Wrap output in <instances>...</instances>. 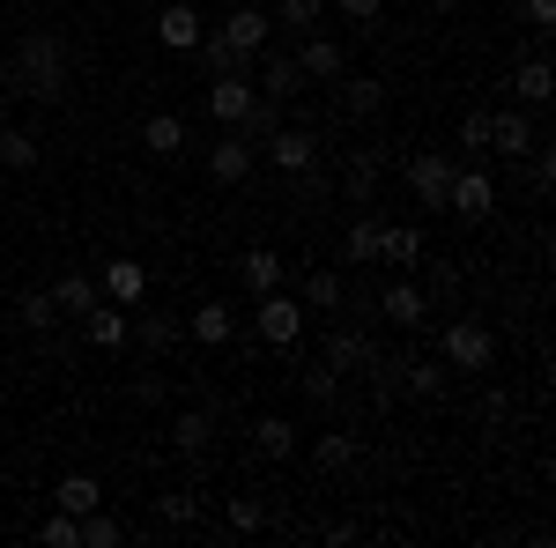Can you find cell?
I'll return each mask as SVG.
<instances>
[{"label": "cell", "instance_id": "39", "mask_svg": "<svg viewBox=\"0 0 556 548\" xmlns=\"http://www.w3.org/2000/svg\"><path fill=\"white\" fill-rule=\"evenodd\" d=\"M460 156H490V112H468L460 119Z\"/></svg>", "mask_w": 556, "mask_h": 548}, {"label": "cell", "instance_id": "45", "mask_svg": "<svg viewBox=\"0 0 556 548\" xmlns=\"http://www.w3.org/2000/svg\"><path fill=\"white\" fill-rule=\"evenodd\" d=\"M519 15H527V30H549V23H556V0H519Z\"/></svg>", "mask_w": 556, "mask_h": 548}, {"label": "cell", "instance_id": "48", "mask_svg": "<svg viewBox=\"0 0 556 548\" xmlns=\"http://www.w3.org/2000/svg\"><path fill=\"white\" fill-rule=\"evenodd\" d=\"M15 8H38V0H15Z\"/></svg>", "mask_w": 556, "mask_h": 548}, {"label": "cell", "instance_id": "5", "mask_svg": "<svg viewBox=\"0 0 556 548\" xmlns=\"http://www.w3.org/2000/svg\"><path fill=\"white\" fill-rule=\"evenodd\" d=\"M497 208V186H490V170H453V193H445V215H460V222H482V215Z\"/></svg>", "mask_w": 556, "mask_h": 548}, {"label": "cell", "instance_id": "10", "mask_svg": "<svg viewBox=\"0 0 556 548\" xmlns=\"http://www.w3.org/2000/svg\"><path fill=\"white\" fill-rule=\"evenodd\" d=\"M298 67H304V82H342V75H349V52L334 38H319V30H304Z\"/></svg>", "mask_w": 556, "mask_h": 548}, {"label": "cell", "instance_id": "11", "mask_svg": "<svg viewBox=\"0 0 556 548\" xmlns=\"http://www.w3.org/2000/svg\"><path fill=\"white\" fill-rule=\"evenodd\" d=\"M253 141H238V133H223V141H215L208 149V178L215 186H245V178H253Z\"/></svg>", "mask_w": 556, "mask_h": 548}, {"label": "cell", "instance_id": "4", "mask_svg": "<svg viewBox=\"0 0 556 548\" xmlns=\"http://www.w3.org/2000/svg\"><path fill=\"white\" fill-rule=\"evenodd\" d=\"M453 156L445 149H416L408 156V193H416V208H430V215H445V193H453Z\"/></svg>", "mask_w": 556, "mask_h": 548}, {"label": "cell", "instance_id": "46", "mask_svg": "<svg viewBox=\"0 0 556 548\" xmlns=\"http://www.w3.org/2000/svg\"><path fill=\"white\" fill-rule=\"evenodd\" d=\"M334 8H342L349 23H379V8H386V0H334Z\"/></svg>", "mask_w": 556, "mask_h": 548}, {"label": "cell", "instance_id": "23", "mask_svg": "<svg viewBox=\"0 0 556 548\" xmlns=\"http://www.w3.org/2000/svg\"><path fill=\"white\" fill-rule=\"evenodd\" d=\"M445 379H453L445 356H430V364H401V385H408L416 400H445Z\"/></svg>", "mask_w": 556, "mask_h": 548}, {"label": "cell", "instance_id": "9", "mask_svg": "<svg viewBox=\"0 0 556 548\" xmlns=\"http://www.w3.org/2000/svg\"><path fill=\"white\" fill-rule=\"evenodd\" d=\"M253 97H260V89L245 82V75H215V82H208V119H215V127H238V119L253 112Z\"/></svg>", "mask_w": 556, "mask_h": 548}, {"label": "cell", "instance_id": "8", "mask_svg": "<svg viewBox=\"0 0 556 548\" xmlns=\"http://www.w3.org/2000/svg\"><path fill=\"white\" fill-rule=\"evenodd\" d=\"M260 149L275 156V170H290V178L319 164V133H312V127H275L267 141H260Z\"/></svg>", "mask_w": 556, "mask_h": 548}, {"label": "cell", "instance_id": "21", "mask_svg": "<svg viewBox=\"0 0 556 548\" xmlns=\"http://www.w3.org/2000/svg\"><path fill=\"white\" fill-rule=\"evenodd\" d=\"M260 97H275V104H290V97H298V89H304V67H298V60H282V52H275V60H267V67H260Z\"/></svg>", "mask_w": 556, "mask_h": 548}, {"label": "cell", "instance_id": "12", "mask_svg": "<svg viewBox=\"0 0 556 548\" xmlns=\"http://www.w3.org/2000/svg\"><path fill=\"white\" fill-rule=\"evenodd\" d=\"M505 89H513L519 104H549V89H556V67L542 60V52H527V60H513V75H505Z\"/></svg>", "mask_w": 556, "mask_h": 548}, {"label": "cell", "instance_id": "44", "mask_svg": "<svg viewBox=\"0 0 556 548\" xmlns=\"http://www.w3.org/2000/svg\"><path fill=\"white\" fill-rule=\"evenodd\" d=\"M156 511H164V526H193V497H156Z\"/></svg>", "mask_w": 556, "mask_h": 548}, {"label": "cell", "instance_id": "47", "mask_svg": "<svg viewBox=\"0 0 556 548\" xmlns=\"http://www.w3.org/2000/svg\"><path fill=\"white\" fill-rule=\"evenodd\" d=\"M430 8H438V15H453V8H468V0H430Z\"/></svg>", "mask_w": 556, "mask_h": 548}, {"label": "cell", "instance_id": "31", "mask_svg": "<svg viewBox=\"0 0 556 548\" xmlns=\"http://www.w3.org/2000/svg\"><path fill=\"white\" fill-rule=\"evenodd\" d=\"M52 304H60L67 319H83L89 304H97V282H89V275H60V282H52Z\"/></svg>", "mask_w": 556, "mask_h": 548}, {"label": "cell", "instance_id": "3", "mask_svg": "<svg viewBox=\"0 0 556 548\" xmlns=\"http://www.w3.org/2000/svg\"><path fill=\"white\" fill-rule=\"evenodd\" d=\"M304 319H312V311H304L298 296H282V290L253 296V334L267 341V348H298V341H304Z\"/></svg>", "mask_w": 556, "mask_h": 548}, {"label": "cell", "instance_id": "42", "mask_svg": "<svg viewBox=\"0 0 556 548\" xmlns=\"http://www.w3.org/2000/svg\"><path fill=\"white\" fill-rule=\"evenodd\" d=\"M23 319H30V327L45 334V327L60 319V304H52V290H30V296H23Z\"/></svg>", "mask_w": 556, "mask_h": 548}, {"label": "cell", "instance_id": "40", "mask_svg": "<svg viewBox=\"0 0 556 548\" xmlns=\"http://www.w3.org/2000/svg\"><path fill=\"white\" fill-rule=\"evenodd\" d=\"M342 104L356 112V119H371V112L386 104V89H379V82H349V89H342Z\"/></svg>", "mask_w": 556, "mask_h": 548}, {"label": "cell", "instance_id": "7", "mask_svg": "<svg viewBox=\"0 0 556 548\" xmlns=\"http://www.w3.org/2000/svg\"><path fill=\"white\" fill-rule=\"evenodd\" d=\"M542 141V127H534V104H505L497 119H490V149L497 156H527Z\"/></svg>", "mask_w": 556, "mask_h": 548}, {"label": "cell", "instance_id": "14", "mask_svg": "<svg viewBox=\"0 0 556 548\" xmlns=\"http://www.w3.org/2000/svg\"><path fill=\"white\" fill-rule=\"evenodd\" d=\"M186 334L208 341V348H223V341L238 334V311L223 304V296H208V304H193V319H186Z\"/></svg>", "mask_w": 556, "mask_h": 548}, {"label": "cell", "instance_id": "20", "mask_svg": "<svg viewBox=\"0 0 556 548\" xmlns=\"http://www.w3.org/2000/svg\"><path fill=\"white\" fill-rule=\"evenodd\" d=\"M379 259L416 267V259H424V230H416V222H386V230H379Z\"/></svg>", "mask_w": 556, "mask_h": 548}, {"label": "cell", "instance_id": "34", "mask_svg": "<svg viewBox=\"0 0 556 548\" xmlns=\"http://www.w3.org/2000/svg\"><path fill=\"white\" fill-rule=\"evenodd\" d=\"M119 541H127V526H119V519H112L104 505L83 511V548H119Z\"/></svg>", "mask_w": 556, "mask_h": 548}, {"label": "cell", "instance_id": "28", "mask_svg": "<svg viewBox=\"0 0 556 548\" xmlns=\"http://www.w3.org/2000/svg\"><path fill=\"white\" fill-rule=\"evenodd\" d=\"M275 127H282V104H275V97H253V112H245V119H238L230 133H238V141H253V149H260V141H267Z\"/></svg>", "mask_w": 556, "mask_h": 548}, {"label": "cell", "instance_id": "2", "mask_svg": "<svg viewBox=\"0 0 556 548\" xmlns=\"http://www.w3.org/2000/svg\"><path fill=\"white\" fill-rule=\"evenodd\" d=\"M438 356H445V371H460V379H482V371L497 364V334H490L482 319H445V334H438Z\"/></svg>", "mask_w": 556, "mask_h": 548}, {"label": "cell", "instance_id": "18", "mask_svg": "<svg viewBox=\"0 0 556 548\" xmlns=\"http://www.w3.org/2000/svg\"><path fill=\"white\" fill-rule=\"evenodd\" d=\"M193 52L208 60V75H245V67H253V52H245V44H230L223 30H201V44H193Z\"/></svg>", "mask_w": 556, "mask_h": 548}, {"label": "cell", "instance_id": "32", "mask_svg": "<svg viewBox=\"0 0 556 548\" xmlns=\"http://www.w3.org/2000/svg\"><path fill=\"white\" fill-rule=\"evenodd\" d=\"M379 215H356V222H349V238H342V259H379Z\"/></svg>", "mask_w": 556, "mask_h": 548}, {"label": "cell", "instance_id": "26", "mask_svg": "<svg viewBox=\"0 0 556 548\" xmlns=\"http://www.w3.org/2000/svg\"><path fill=\"white\" fill-rule=\"evenodd\" d=\"M208 437H215V416H208V408H186V416L172 422V445H178V453H208Z\"/></svg>", "mask_w": 556, "mask_h": 548}, {"label": "cell", "instance_id": "19", "mask_svg": "<svg viewBox=\"0 0 556 548\" xmlns=\"http://www.w3.org/2000/svg\"><path fill=\"white\" fill-rule=\"evenodd\" d=\"M238 282L253 296H267V290H282V259L267 253V245H253V253H238Z\"/></svg>", "mask_w": 556, "mask_h": 548}, {"label": "cell", "instance_id": "37", "mask_svg": "<svg viewBox=\"0 0 556 548\" xmlns=\"http://www.w3.org/2000/svg\"><path fill=\"white\" fill-rule=\"evenodd\" d=\"M223 519H230L238 534H260V526H267V505H260V497H230V505H223Z\"/></svg>", "mask_w": 556, "mask_h": 548}, {"label": "cell", "instance_id": "41", "mask_svg": "<svg viewBox=\"0 0 556 548\" xmlns=\"http://www.w3.org/2000/svg\"><path fill=\"white\" fill-rule=\"evenodd\" d=\"M312 460H319L327 474H334V467H349V460H356V445H349V437H319V445H312Z\"/></svg>", "mask_w": 556, "mask_h": 548}, {"label": "cell", "instance_id": "22", "mask_svg": "<svg viewBox=\"0 0 556 548\" xmlns=\"http://www.w3.org/2000/svg\"><path fill=\"white\" fill-rule=\"evenodd\" d=\"M141 290H149V267L141 259H104V296L112 304H134Z\"/></svg>", "mask_w": 556, "mask_h": 548}, {"label": "cell", "instance_id": "29", "mask_svg": "<svg viewBox=\"0 0 556 548\" xmlns=\"http://www.w3.org/2000/svg\"><path fill=\"white\" fill-rule=\"evenodd\" d=\"M342 275H334V267H319V275H304V296H298V304H304V311H334V304H342Z\"/></svg>", "mask_w": 556, "mask_h": 548}, {"label": "cell", "instance_id": "16", "mask_svg": "<svg viewBox=\"0 0 556 548\" xmlns=\"http://www.w3.org/2000/svg\"><path fill=\"white\" fill-rule=\"evenodd\" d=\"M215 30H223L230 44H245V52H260V44H267V30H275V15H267V8H230Z\"/></svg>", "mask_w": 556, "mask_h": 548}, {"label": "cell", "instance_id": "17", "mask_svg": "<svg viewBox=\"0 0 556 548\" xmlns=\"http://www.w3.org/2000/svg\"><path fill=\"white\" fill-rule=\"evenodd\" d=\"M364 364H371V334H364V327H342V334L327 341V371H334V379L364 371Z\"/></svg>", "mask_w": 556, "mask_h": 548}, {"label": "cell", "instance_id": "24", "mask_svg": "<svg viewBox=\"0 0 556 548\" xmlns=\"http://www.w3.org/2000/svg\"><path fill=\"white\" fill-rule=\"evenodd\" d=\"M253 445L267 453V460H290V453H298V422H282V416H260V422H253Z\"/></svg>", "mask_w": 556, "mask_h": 548}, {"label": "cell", "instance_id": "27", "mask_svg": "<svg viewBox=\"0 0 556 548\" xmlns=\"http://www.w3.org/2000/svg\"><path fill=\"white\" fill-rule=\"evenodd\" d=\"M141 141H149V156H178V149H186V119H178V112H156V119L141 127Z\"/></svg>", "mask_w": 556, "mask_h": 548}, {"label": "cell", "instance_id": "1", "mask_svg": "<svg viewBox=\"0 0 556 548\" xmlns=\"http://www.w3.org/2000/svg\"><path fill=\"white\" fill-rule=\"evenodd\" d=\"M15 89L38 97V104H60L67 97V44H60V30H30L23 38V52H15Z\"/></svg>", "mask_w": 556, "mask_h": 548}, {"label": "cell", "instance_id": "13", "mask_svg": "<svg viewBox=\"0 0 556 548\" xmlns=\"http://www.w3.org/2000/svg\"><path fill=\"white\" fill-rule=\"evenodd\" d=\"M83 327H89V341H97V348H127V341H134L127 304H89V311H83Z\"/></svg>", "mask_w": 556, "mask_h": 548}, {"label": "cell", "instance_id": "36", "mask_svg": "<svg viewBox=\"0 0 556 548\" xmlns=\"http://www.w3.org/2000/svg\"><path fill=\"white\" fill-rule=\"evenodd\" d=\"M319 15H327V0H275V23H290V30H319Z\"/></svg>", "mask_w": 556, "mask_h": 548}, {"label": "cell", "instance_id": "43", "mask_svg": "<svg viewBox=\"0 0 556 548\" xmlns=\"http://www.w3.org/2000/svg\"><path fill=\"white\" fill-rule=\"evenodd\" d=\"M304 393H312V400H319V408H334V393H342V379H334V371H327V364H319V371H312V379H304Z\"/></svg>", "mask_w": 556, "mask_h": 548}, {"label": "cell", "instance_id": "6", "mask_svg": "<svg viewBox=\"0 0 556 548\" xmlns=\"http://www.w3.org/2000/svg\"><path fill=\"white\" fill-rule=\"evenodd\" d=\"M201 30H208V15H201L193 0L156 8V44H164V52H193V44H201Z\"/></svg>", "mask_w": 556, "mask_h": 548}, {"label": "cell", "instance_id": "25", "mask_svg": "<svg viewBox=\"0 0 556 548\" xmlns=\"http://www.w3.org/2000/svg\"><path fill=\"white\" fill-rule=\"evenodd\" d=\"M52 505H60V511H75V519H83V511H97V505H104V489H97V474H67V482L52 489Z\"/></svg>", "mask_w": 556, "mask_h": 548}, {"label": "cell", "instance_id": "38", "mask_svg": "<svg viewBox=\"0 0 556 548\" xmlns=\"http://www.w3.org/2000/svg\"><path fill=\"white\" fill-rule=\"evenodd\" d=\"M371 186H379V156L364 149V156H349V201H371Z\"/></svg>", "mask_w": 556, "mask_h": 548}, {"label": "cell", "instance_id": "15", "mask_svg": "<svg viewBox=\"0 0 556 548\" xmlns=\"http://www.w3.org/2000/svg\"><path fill=\"white\" fill-rule=\"evenodd\" d=\"M379 311H386V319H393V327H424L430 296L416 290V282H401V275H393V282H386V296H379Z\"/></svg>", "mask_w": 556, "mask_h": 548}, {"label": "cell", "instance_id": "35", "mask_svg": "<svg viewBox=\"0 0 556 548\" xmlns=\"http://www.w3.org/2000/svg\"><path fill=\"white\" fill-rule=\"evenodd\" d=\"M134 341H149V348H156V356H164V348H178V341H186V327H178V319H164V311H156V319H134Z\"/></svg>", "mask_w": 556, "mask_h": 548}, {"label": "cell", "instance_id": "30", "mask_svg": "<svg viewBox=\"0 0 556 548\" xmlns=\"http://www.w3.org/2000/svg\"><path fill=\"white\" fill-rule=\"evenodd\" d=\"M0 170H38V133L0 127Z\"/></svg>", "mask_w": 556, "mask_h": 548}, {"label": "cell", "instance_id": "33", "mask_svg": "<svg viewBox=\"0 0 556 548\" xmlns=\"http://www.w3.org/2000/svg\"><path fill=\"white\" fill-rule=\"evenodd\" d=\"M38 541H45V548H83V519L52 505V519H38Z\"/></svg>", "mask_w": 556, "mask_h": 548}]
</instances>
